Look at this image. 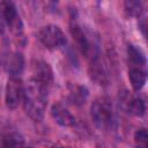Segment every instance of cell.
<instances>
[{"label": "cell", "mask_w": 148, "mask_h": 148, "mask_svg": "<svg viewBox=\"0 0 148 148\" xmlns=\"http://www.w3.org/2000/svg\"><path fill=\"white\" fill-rule=\"evenodd\" d=\"M23 108L27 114L35 121L42 120L47 105V88L31 79L23 87Z\"/></svg>", "instance_id": "obj_1"}, {"label": "cell", "mask_w": 148, "mask_h": 148, "mask_svg": "<svg viewBox=\"0 0 148 148\" xmlns=\"http://www.w3.org/2000/svg\"><path fill=\"white\" fill-rule=\"evenodd\" d=\"M91 118L99 128H108L113 121L112 104L105 97H99L91 105Z\"/></svg>", "instance_id": "obj_2"}, {"label": "cell", "mask_w": 148, "mask_h": 148, "mask_svg": "<svg viewBox=\"0 0 148 148\" xmlns=\"http://www.w3.org/2000/svg\"><path fill=\"white\" fill-rule=\"evenodd\" d=\"M39 40L47 49H59L66 43V38L64 32L58 25L50 24L44 27L38 34Z\"/></svg>", "instance_id": "obj_3"}, {"label": "cell", "mask_w": 148, "mask_h": 148, "mask_svg": "<svg viewBox=\"0 0 148 148\" xmlns=\"http://www.w3.org/2000/svg\"><path fill=\"white\" fill-rule=\"evenodd\" d=\"M23 97V84L20 77L10 76L6 84V92H5V102L7 108L15 109L20 104Z\"/></svg>", "instance_id": "obj_4"}, {"label": "cell", "mask_w": 148, "mask_h": 148, "mask_svg": "<svg viewBox=\"0 0 148 148\" xmlns=\"http://www.w3.org/2000/svg\"><path fill=\"white\" fill-rule=\"evenodd\" d=\"M32 79L36 80L37 82L42 83L46 88L51 86L53 82V74L50 65L43 60H36L32 64Z\"/></svg>", "instance_id": "obj_5"}, {"label": "cell", "mask_w": 148, "mask_h": 148, "mask_svg": "<svg viewBox=\"0 0 148 148\" xmlns=\"http://www.w3.org/2000/svg\"><path fill=\"white\" fill-rule=\"evenodd\" d=\"M120 101H121L123 108L127 112H130V113H132L136 117H141V116L145 114L146 105H145V102L142 101V98L133 97V96L128 95L127 92H125L120 97Z\"/></svg>", "instance_id": "obj_6"}, {"label": "cell", "mask_w": 148, "mask_h": 148, "mask_svg": "<svg viewBox=\"0 0 148 148\" xmlns=\"http://www.w3.org/2000/svg\"><path fill=\"white\" fill-rule=\"evenodd\" d=\"M51 114L57 124L64 127H69L75 124V118L74 116L68 111L67 108H65L62 104L57 103L52 105L51 108Z\"/></svg>", "instance_id": "obj_7"}, {"label": "cell", "mask_w": 148, "mask_h": 148, "mask_svg": "<svg viewBox=\"0 0 148 148\" xmlns=\"http://www.w3.org/2000/svg\"><path fill=\"white\" fill-rule=\"evenodd\" d=\"M0 17L2 18V21H5L10 27H13L17 22H20V17L17 16L16 7L10 1L0 2Z\"/></svg>", "instance_id": "obj_8"}, {"label": "cell", "mask_w": 148, "mask_h": 148, "mask_svg": "<svg viewBox=\"0 0 148 148\" xmlns=\"http://www.w3.org/2000/svg\"><path fill=\"white\" fill-rule=\"evenodd\" d=\"M128 77L134 90H140L147 80V73L145 67H131L128 71Z\"/></svg>", "instance_id": "obj_9"}, {"label": "cell", "mask_w": 148, "mask_h": 148, "mask_svg": "<svg viewBox=\"0 0 148 148\" xmlns=\"http://www.w3.org/2000/svg\"><path fill=\"white\" fill-rule=\"evenodd\" d=\"M71 34H72L73 38L76 40V43H77V45L80 46L81 51H82L84 54H89V52H90V50H91V46H90V43H89L87 36H86L84 32L82 31V29H81L79 25L74 24V25L71 27Z\"/></svg>", "instance_id": "obj_10"}, {"label": "cell", "mask_w": 148, "mask_h": 148, "mask_svg": "<svg viewBox=\"0 0 148 148\" xmlns=\"http://www.w3.org/2000/svg\"><path fill=\"white\" fill-rule=\"evenodd\" d=\"M127 56H128V61L131 64V67H145L146 57L141 49L136 47L135 45H128Z\"/></svg>", "instance_id": "obj_11"}, {"label": "cell", "mask_w": 148, "mask_h": 148, "mask_svg": "<svg viewBox=\"0 0 148 148\" xmlns=\"http://www.w3.org/2000/svg\"><path fill=\"white\" fill-rule=\"evenodd\" d=\"M24 139L18 133H9L0 141V148H23Z\"/></svg>", "instance_id": "obj_12"}, {"label": "cell", "mask_w": 148, "mask_h": 148, "mask_svg": "<svg viewBox=\"0 0 148 148\" xmlns=\"http://www.w3.org/2000/svg\"><path fill=\"white\" fill-rule=\"evenodd\" d=\"M23 68H24V58L22 53H15L8 62V71L10 73V76L20 77L21 73L23 72Z\"/></svg>", "instance_id": "obj_13"}, {"label": "cell", "mask_w": 148, "mask_h": 148, "mask_svg": "<svg viewBox=\"0 0 148 148\" xmlns=\"http://www.w3.org/2000/svg\"><path fill=\"white\" fill-rule=\"evenodd\" d=\"M88 97V90L86 87L83 86H77L75 87L72 91H71V95H69V98L73 103L80 105V104H83L86 102Z\"/></svg>", "instance_id": "obj_14"}, {"label": "cell", "mask_w": 148, "mask_h": 148, "mask_svg": "<svg viewBox=\"0 0 148 148\" xmlns=\"http://www.w3.org/2000/svg\"><path fill=\"white\" fill-rule=\"evenodd\" d=\"M124 6L126 13L131 16H139L142 13V3L139 1H126Z\"/></svg>", "instance_id": "obj_15"}, {"label": "cell", "mask_w": 148, "mask_h": 148, "mask_svg": "<svg viewBox=\"0 0 148 148\" xmlns=\"http://www.w3.org/2000/svg\"><path fill=\"white\" fill-rule=\"evenodd\" d=\"M148 134L146 128H140L134 133V142L138 148H147Z\"/></svg>", "instance_id": "obj_16"}, {"label": "cell", "mask_w": 148, "mask_h": 148, "mask_svg": "<svg viewBox=\"0 0 148 148\" xmlns=\"http://www.w3.org/2000/svg\"><path fill=\"white\" fill-rule=\"evenodd\" d=\"M140 27H141L140 29H141V31H142L143 36H146V18H142V22H141Z\"/></svg>", "instance_id": "obj_17"}, {"label": "cell", "mask_w": 148, "mask_h": 148, "mask_svg": "<svg viewBox=\"0 0 148 148\" xmlns=\"http://www.w3.org/2000/svg\"><path fill=\"white\" fill-rule=\"evenodd\" d=\"M52 148H65V147H62V146H59V145H56V146H53Z\"/></svg>", "instance_id": "obj_18"}]
</instances>
